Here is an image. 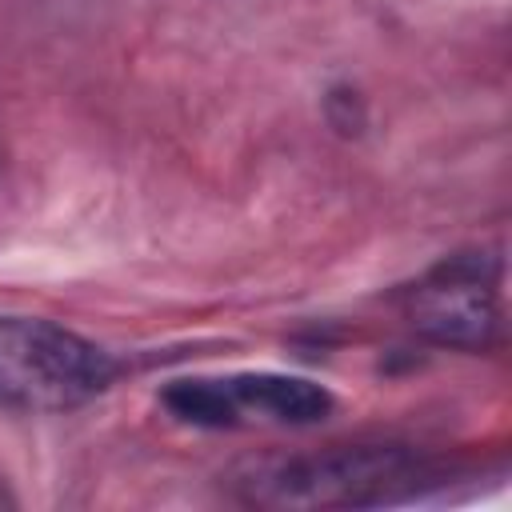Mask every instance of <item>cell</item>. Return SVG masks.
<instances>
[{"label": "cell", "mask_w": 512, "mask_h": 512, "mask_svg": "<svg viewBox=\"0 0 512 512\" xmlns=\"http://www.w3.org/2000/svg\"><path fill=\"white\" fill-rule=\"evenodd\" d=\"M396 308L420 340L484 352L500 336V256L488 248L440 256L396 292Z\"/></svg>", "instance_id": "obj_4"}, {"label": "cell", "mask_w": 512, "mask_h": 512, "mask_svg": "<svg viewBox=\"0 0 512 512\" xmlns=\"http://www.w3.org/2000/svg\"><path fill=\"white\" fill-rule=\"evenodd\" d=\"M16 500H12V492H8V484H4V476H0V508H12Z\"/></svg>", "instance_id": "obj_5"}, {"label": "cell", "mask_w": 512, "mask_h": 512, "mask_svg": "<svg viewBox=\"0 0 512 512\" xmlns=\"http://www.w3.org/2000/svg\"><path fill=\"white\" fill-rule=\"evenodd\" d=\"M160 408L192 428H312L332 416L336 396L288 372H224L164 384Z\"/></svg>", "instance_id": "obj_3"}, {"label": "cell", "mask_w": 512, "mask_h": 512, "mask_svg": "<svg viewBox=\"0 0 512 512\" xmlns=\"http://www.w3.org/2000/svg\"><path fill=\"white\" fill-rule=\"evenodd\" d=\"M436 488H444V468L408 444H336L236 476V496L256 508H380Z\"/></svg>", "instance_id": "obj_1"}, {"label": "cell", "mask_w": 512, "mask_h": 512, "mask_svg": "<svg viewBox=\"0 0 512 512\" xmlns=\"http://www.w3.org/2000/svg\"><path fill=\"white\" fill-rule=\"evenodd\" d=\"M120 360L96 340L44 320L0 316V412L64 416L104 396Z\"/></svg>", "instance_id": "obj_2"}]
</instances>
